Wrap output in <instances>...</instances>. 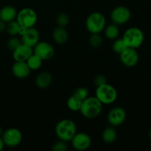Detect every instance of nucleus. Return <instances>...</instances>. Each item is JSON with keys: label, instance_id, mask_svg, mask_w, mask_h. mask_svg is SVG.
I'll return each mask as SVG.
<instances>
[{"label": "nucleus", "instance_id": "obj_10", "mask_svg": "<svg viewBox=\"0 0 151 151\" xmlns=\"http://www.w3.org/2000/svg\"><path fill=\"white\" fill-rule=\"evenodd\" d=\"M33 53L40 58L42 60H47L54 56V47L48 42L39 41L33 47Z\"/></svg>", "mask_w": 151, "mask_h": 151}, {"label": "nucleus", "instance_id": "obj_29", "mask_svg": "<svg viewBox=\"0 0 151 151\" xmlns=\"http://www.w3.org/2000/svg\"><path fill=\"white\" fill-rule=\"evenodd\" d=\"M67 144L66 142L60 140L58 142H56L52 146V150L54 151H66L67 150Z\"/></svg>", "mask_w": 151, "mask_h": 151}, {"label": "nucleus", "instance_id": "obj_4", "mask_svg": "<svg viewBox=\"0 0 151 151\" xmlns=\"http://www.w3.org/2000/svg\"><path fill=\"white\" fill-rule=\"evenodd\" d=\"M95 97L101 102L102 104L109 105L114 103L117 99V91L111 85L105 83L97 87Z\"/></svg>", "mask_w": 151, "mask_h": 151}, {"label": "nucleus", "instance_id": "obj_26", "mask_svg": "<svg viewBox=\"0 0 151 151\" xmlns=\"http://www.w3.org/2000/svg\"><path fill=\"white\" fill-rule=\"evenodd\" d=\"M56 22H57L58 25L59 27H65L69 24V17L66 13H61L58 15L57 18H56Z\"/></svg>", "mask_w": 151, "mask_h": 151}, {"label": "nucleus", "instance_id": "obj_31", "mask_svg": "<svg viewBox=\"0 0 151 151\" xmlns=\"http://www.w3.org/2000/svg\"><path fill=\"white\" fill-rule=\"evenodd\" d=\"M7 23L4 22L3 21L0 20V32H3V31L6 30V27H7Z\"/></svg>", "mask_w": 151, "mask_h": 151}, {"label": "nucleus", "instance_id": "obj_16", "mask_svg": "<svg viewBox=\"0 0 151 151\" xmlns=\"http://www.w3.org/2000/svg\"><path fill=\"white\" fill-rule=\"evenodd\" d=\"M17 13V10L13 6H4L0 10V20L3 21L5 23L12 22L16 19Z\"/></svg>", "mask_w": 151, "mask_h": 151}, {"label": "nucleus", "instance_id": "obj_27", "mask_svg": "<svg viewBox=\"0 0 151 151\" xmlns=\"http://www.w3.org/2000/svg\"><path fill=\"white\" fill-rule=\"evenodd\" d=\"M73 95L79 98L80 100L83 101L85 99H86L88 97V88L85 87H80L78 88L75 91H74Z\"/></svg>", "mask_w": 151, "mask_h": 151}, {"label": "nucleus", "instance_id": "obj_13", "mask_svg": "<svg viewBox=\"0 0 151 151\" xmlns=\"http://www.w3.org/2000/svg\"><path fill=\"white\" fill-rule=\"evenodd\" d=\"M126 118V112L121 107L113 108L108 114L107 119L111 126H119L122 125Z\"/></svg>", "mask_w": 151, "mask_h": 151}, {"label": "nucleus", "instance_id": "obj_5", "mask_svg": "<svg viewBox=\"0 0 151 151\" xmlns=\"http://www.w3.org/2000/svg\"><path fill=\"white\" fill-rule=\"evenodd\" d=\"M144 33L137 27H131L127 29L123 34L122 39L126 46L130 48L137 49L142 44L144 41Z\"/></svg>", "mask_w": 151, "mask_h": 151}, {"label": "nucleus", "instance_id": "obj_19", "mask_svg": "<svg viewBox=\"0 0 151 151\" xmlns=\"http://www.w3.org/2000/svg\"><path fill=\"white\" fill-rule=\"evenodd\" d=\"M117 132L114 126L108 127L103 131L102 134V139L106 143H112L116 139Z\"/></svg>", "mask_w": 151, "mask_h": 151}, {"label": "nucleus", "instance_id": "obj_22", "mask_svg": "<svg viewBox=\"0 0 151 151\" xmlns=\"http://www.w3.org/2000/svg\"><path fill=\"white\" fill-rule=\"evenodd\" d=\"M43 60L38 56L32 53V55L26 60L30 70H38L42 65Z\"/></svg>", "mask_w": 151, "mask_h": 151}, {"label": "nucleus", "instance_id": "obj_9", "mask_svg": "<svg viewBox=\"0 0 151 151\" xmlns=\"http://www.w3.org/2000/svg\"><path fill=\"white\" fill-rule=\"evenodd\" d=\"M21 35V41L22 44L33 48L38 42L40 39V34L38 29L34 27L27 29H22Z\"/></svg>", "mask_w": 151, "mask_h": 151}, {"label": "nucleus", "instance_id": "obj_2", "mask_svg": "<svg viewBox=\"0 0 151 151\" xmlns=\"http://www.w3.org/2000/svg\"><path fill=\"white\" fill-rule=\"evenodd\" d=\"M55 134L60 140L70 142L77 133L76 124L69 119L59 121L55 126Z\"/></svg>", "mask_w": 151, "mask_h": 151}, {"label": "nucleus", "instance_id": "obj_8", "mask_svg": "<svg viewBox=\"0 0 151 151\" xmlns=\"http://www.w3.org/2000/svg\"><path fill=\"white\" fill-rule=\"evenodd\" d=\"M131 13L129 9L125 6H117L112 10L111 19L114 24L122 25L127 23L131 19Z\"/></svg>", "mask_w": 151, "mask_h": 151}, {"label": "nucleus", "instance_id": "obj_25", "mask_svg": "<svg viewBox=\"0 0 151 151\" xmlns=\"http://www.w3.org/2000/svg\"><path fill=\"white\" fill-rule=\"evenodd\" d=\"M90 45L94 48H98L102 45L103 43V39L102 37L99 35V33H94L91 34V37L89 39Z\"/></svg>", "mask_w": 151, "mask_h": 151}, {"label": "nucleus", "instance_id": "obj_20", "mask_svg": "<svg viewBox=\"0 0 151 151\" xmlns=\"http://www.w3.org/2000/svg\"><path fill=\"white\" fill-rule=\"evenodd\" d=\"M7 24L6 31L11 36H16L17 35L20 34L23 29L16 20H13Z\"/></svg>", "mask_w": 151, "mask_h": 151}, {"label": "nucleus", "instance_id": "obj_34", "mask_svg": "<svg viewBox=\"0 0 151 151\" xmlns=\"http://www.w3.org/2000/svg\"><path fill=\"white\" fill-rule=\"evenodd\" d=\"M149 137H150V139H151V129H150V132H149Z\"/></svg>", "mask_w": 151, "mask_h": 151}, {"label": "nucleus", "instance_id": "obj_18", "mask_svg": "<svg viewBox=\"0 0 151 151\" xmlns=\"http://www.w3.org/2000/svg\"><path fill=\"white\" fill-rule=\"evenodd\" d=\"M52 81V77L50 72H41L35 79V84L40 88H46L50 86Z\"/></svg>", "mask_w": 151, "mask_h": 151}, {"label": "nucleus", "instance_id": "obj_24", "mask_svg": "<svg viewBox=\"0 0 151 151\" xmlns=\"http://www.w3.org/2000/svg\"><path fill=\"white\" fill-rule=\"evenodd\" d=\"M127 46L125 44V43L124 42L123 39L122 38H118V39L115 40L114 42L113 43V45H112V49H113V51L115 53H117V54H120L122 52H123L125 49L127 48Z\"/></svg>", "mask_w": 151, "mask_h": 151}, {"label": "nucleus", "instance_id": "obj_7", "mask_svg": "<svg viewBox=\"0 0 151 151\" xmlns=\"http://www.w3.org/2000/svg\"><path fill=\"white\" fill-rule=\"evenodd\" d=\"M22 134L16 128H10L4 131L1 138L4 145L9 147H17L22 141Z\"/></svg>", "mask_w": 151, "mask_h": 151}, {"label": "nucleus", "instance_id": "obj_3", "mask_svg": "<svg viewBox=\"0 0 151 151\" xmlns=\"http://www.w3.org/2000/svg\"><path fill=\"white\" fill-rule=\"evenodd\" d=\"M106 19L104 15L100 12H93L88 15L86 21V27L91 34L100 33L104 30Z\"/></svg>", "mask_w": 151, "mask_h": 151}, {"label": "nucleus", "instance_id": "obj_14", "mask_svg": "<svg viewBox=\"0 0 151 151\" xmlns=\"http://www.w3.org/2000/svg\"><path fill=\"white\" fill-rule=\"evenodd\" d=\"M33 53V48L22 44L13 51L15 61H26Z\"/></svg>", "mask_w": 151, "mask_h": 151}, {"label": "nucleus", "instance_id": "obj_28", "mask_svg": "<svg viewBox=\"0 0 151 151\" xmlns=\"http://www.w3.org/2000/svg\"><path fill=\"white\" fill-rule=\"evenodd\" d=\"M22 41L19 38H16V36H13V38H11L10 39H9V41H7V47L10 50L13 51L16 48H17L20 44H22Z\"/></svg>", "mask_w": 151, "mask_h": 151}, {"label": "nucleus", "instance_id": "obj_12", "mask_svg": "<svg viewBox=\"0 0 151 151\" xmlns=\"http://www.w3.org/2000/svg\"><path fill=\"white\" fill-rule=\"evenodd\" d=\"M119 58L123 65L127 67H133L138 63L139 54L136 49L127 47L119 54Z\"/></svg>", "mask_w": 151, "mask_h": 151}, {"label": "nucleus", "instance_id": "obj_1", "mask_svg": "<svg viewBox=\"0 0 151 151\" xmlns=\"http://www.w3.org/2000/svg\"><path fill=\"white\" fill-rule=\"evenodd\" d=\"M103 104L96 97H88L82 102L81 114L87 119H94L98 116L102 111Z\"/></svg>", "mask_w": 151, "mask_h": 151}, {"label": "nucleus", "instance_id": "obj_21", "mask_svg": "<svg viewBox=\"0 0 151 151\" xmlns=\"http://www.w3.org/2000/svg\"><path fill=\"white\" fill-rule=\"evenodd\" d=\"M104 30L106 38L110 40L116 39L119 33V29L118 28V25L115 24L114 23L106 27Z\"/></svg>", "mask_w": 151, "mask_h": 151}, {"label": "nucleus", "instance_id": "obj_23", "mask_svg": "<svg viewBox=\"0 0 151 151\" xmlns=\"http://www.w3.org/2000/svg\"><path fill=\"white\" fill-rule=\"evenodd\" d=\"M82 100H80L75 95H72L69 97L66 102V105L69 110L72 111H80L82 105Z\"/></svg>", "mask_w": 151, "mask_h": 151}, {"label": "nucleus", "instance_id": "obj_17", "mask_svg": "<svg viewBox=\"0 0 151 151\" xmlns=\"http://www.w3.org/2000/svg\"><path fill=\"white\" fill-rule=\"evenodd\" d=\"M53 40L58 44H63L67 41L69 38V34L64 27H57L54 29L52 32Z\"/></svg>", "mask_w": 151, "mask_h": 151}, {"label": "nucleus", "instance_id": "obj_33", "mask_svg": "<svg viewBox=\"0 0 151 151\" xmlns=\"http://www.w3.org/2000/svg\"><path fill=\"white\" fill-rule=\"evenodd\" d=\"M3 133H4V131H3L2 128H1V127H0V137H1V136H2Z\"/></svg>", "mask_w": 151, "mask_h": 151}, {"label": "nucleus", "instance_id": "obj_6", "mask_svg": "<svg viewBox=\"0 0 151 151\" xmlns=\"http://www.w3.org/2000/svg\"><path fill=\"white\" fill-rule=\"evenodd\" d=\"M38 20L37 13L33 9L24 7L17 13L16 21L22 29L32 27L35 26Z\"/></svg>", "mask_w": 151, "mask_h": 151}, {"label": "nucleus", "instance_id": "obj_15", "mask_svg": "<svg viewBox=\"0 0 151 151\" xmlns=\"http://www.w3.org/2000/svg\"><path fill=\"white\" fill-rule=\"evenodd\" d=\"M30 71L26 61H16L12 66V72L13 75L20 79L27 78Z\"/></svg>", "mask_w": 151, "mask_h": 151}, {"label": "nucleus", "instance_id": "obj_30", "mask_svg": "<svg viewBox=\"0 0 151 151\" xmlns=\"http://www.w3.org/2000/svg\"><path fill=\"white\" fill-rule=\"evenodd\" d=\"M94 83L97 87L103 85L105 83H107V80L106 78L103 75H97L94 79Z\"/></svg>", "mask_w": 151, "mask_h": 151}, {"label": "nucleus", "instance_id": "obj_11", "mask_svg": "<svg viewBox=\"0 0 151 151\" xmlns=\"http://www.w3.org/2000/svg\"><path fill=\"white\" fill-rule=\"evenodd\" d=\"M70 142L73 148L80 151L87 150L91 145V137L86 133H76Z\"/></svg>", "mask_w": 151, "mask_h": 151}, {"label": "nucleus", "instance_id": "obj_32", "mask_svg": "<svg viewBox=\"0 0 151 151\" xmlns=\"http://www.w3.org/2000/svg\"><path fill=\"white\" fill-rule=\"evenodd\" d=\"M4 147V142H3L2 138L0 137V151L3 150Z\"/></svg>", "mask_w": 151, "mask_h": 151}]
</instances>
